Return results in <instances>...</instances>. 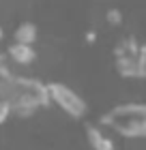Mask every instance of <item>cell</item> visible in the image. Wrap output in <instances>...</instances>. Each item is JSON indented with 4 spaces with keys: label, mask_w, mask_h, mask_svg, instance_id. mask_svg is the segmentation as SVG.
Segmentation results:
<instances>
[{
    "label": "cell",
    "mask_w": 146,
    "mask_h": 150,
    "mask_svg": "<svg viewBox=\"0 0 146 150\" xmlns=\"http://www.w3.org/2000/svg\"><path fill=\"white\" fill-rule=\"evenodd\" d=\"M0 99H4L15 116H32L37 110L50 105L47 84L13 73L4 84H0Z\"/></svg>",
    "instance_id": "obj_1"
},
{
    "label": "cell",
    "mask_w": 146,
    "mask_h": 150,
    "mask_svg": "<svg viewBox=\"0 0 146 150\" xmlns=\"http://www.w3.org/2000/svg\"><path fill=\"white\" fill-rule=\"evenodd\" d=\"M99 125L127 139L146 137V103H120L101 116Z\"/></svg>",
    "instance_id": "obj_2"
},
{
    "label": "cell",
    "mask_w": 146,
    "mask_h": 150,
    "mask_svg": "<svg viewBox=\"0 0 146 150\" xmlns=\"http://www.w3.org/2000/svg\"><path fill=\"white\" fill-rule=\"evenodd\" d=\"M116 69L125 77H146V47L135 39H125L116 45Z\"/></svg>",
    "instance_id": "obj_3"
},
{
    "label": "cell",
    "mask_w": 146,
    "mask_h": 150,
    "mask_svg": "<svg viewBox=\"0 0 146 150\" xmlns=\"http://www.w3.org/2000/svg\"><path fill=\"white\" fill-rule=\"evenodd\" d=\"M47 99H50V103L56 105L62 114H67L69 118H84L86 112H88L86 101L82 99L73 88H69L67 84H60V81L47 84Z\"/></svg>",
    "instance_id": "obj_4"
},
{
    "label": "cell",
    "mask_w": 146,
    "mask_h": 150,
    "mask_svg": "<svg viewBox=\"0 0 146 150\" xmlns=\"http://www.w3.org/2000/svg\"><path fill=\"white\" fill-rule=\"evenodd\" d=\"M86 139H88V146L93 150H116L114 139L103 131L101 125H88L86 127Z\"/></svg>",
    "instance_id": "obj_5"
},
{
    "label": "cell",
    "mask_w": 146,
    "mask_h": 150,
    "mask_svg": "<svg viewBox=\"0 0 146 150\" xmlns=\"http://www.w3.org/2000/svg\"><path fill=\"white\" fill-rule=\"evenodd\" d=\"M6 56H9V60L13 64L28 67V64H32L34 60H37V50H34V45L13 43V45H9V50H6Z\"/></svg>",
    "instance_id": "obj_6"
},
{
    "label": "cell",
    "mask_w": 146,
    "mask_h": 150,
    "mask_svg": "<svg viewBox=\"0 0 146 150\" xmlns=\"http://www.w3.org/2000/svg\"><path fill=\"white\" fill-rule=\"evenodd\" d=\"M37 41V26L34 24H19L15 32H13V43H22V45H34Z\"/></svg>",
    "instance_id": "obj_7"
},
{
    "label": "cell",
    "mask_w": 146,
    "mask_h": 150,
    "mask_svg": "<svg viewBox=\"0 0 146 150\" xmlns=\"http://www.w3.org/2000/svg\"><path fill=\"white\" fill-rule=\"evenodd\" d=\"M11 107H9V103H6L4 99H0V125L2 122H6V118H11Z\"/></svg>",
    "instance_id": "obj_8"
},
{
    "label": "cell",
    "mask_w": 146,
    "mask_h": 150,
    "mask_svg": "<svg viewBox=\"0 0 146 150\" xmlns=\"http://www.w3.org/2000/svg\"><path fill=\"white\" fill-rule=\"evenodd\" d=\"M118 19H120V17H118V11H110V13H108V22L118 24Z\"/></svg>",
    "instance_id": "obj_9"
},
{
    "label": "cell",
    "mask_w": 146,
    "mask_h": 150,
    "mask_svg": "<svg viewBox=\"0 0 146 150\" xmlns=\"http://www.w3.org/2000/svg\"><path fill=\"white\" fill-rule=\"evenodd\" d=\"M0 39H2V28H0Z\"/></svg>",
    "instance_id": "obj_10"
}]
</instances>
